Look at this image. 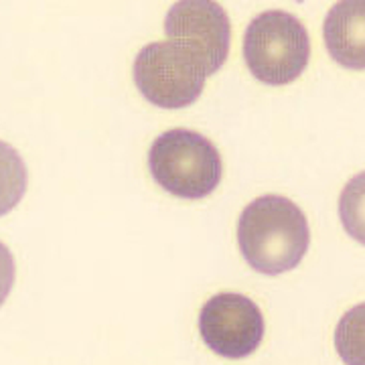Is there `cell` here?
Returning <instances> with one entry per match:
<instances>
[{"mask_svg": "<svg viewBox=\"0 0 365 365\" xmlns=\"http://www.w3.org/2000/svg\"><path fill=\"white\" fill-rule=\"evenodd\" d=\"M339 217L345 232L365 246V173L355 175L343 187L339 197Z\"/></svg>", "mask_w": 365, "mask_h": 365, "instance_id": "9", "label": "cell"}, {"mask_svg": "<svg viewBox=\"0 0 365 365\" xmlns=\"http://www.w3.org/2000/svg\"><path fill=\"white\" fill-rule=\"evenodd\" d=\"M134 83L146 102L165 110L195 104L205 88L207 69L193 49L177 41L144 45L134 59Z\"/></svg>", "mask_w": 365, "mask_h": 365, "instance_id": "4", "label": "cell"}, {"mask_svg": "<svg viewBox=\"0 0 365 365\" xmlns=\"http://www.w3.org/2000/svg\"><path fill=\"white\" fill-rule=\"evenodd\" d=\"M199 331L211 351L225 359H244L260 347L264 317L258 304L237 292H220L199 313Z\"/></svg>", "mask_w": 365, "mask_h": 365, "instance_id": "5", "label": "cell"}, {"mask_svg": "<svg viewBox=\"0 0 365 365\" xmlns=\"http://www.w3.org/2000/svg\"><path fill=\"white\" fill-rule=\"evenodd\" d=\"M153 179L179 199H203L222 181V157L203 134L185 128L163 132L148 150Z\"/></svg>", "mask_w": 365, "mask_h": 365, "instance_id": "2", "label": "cell"}, {"mask_svg": "<svg viewBox=\"0 0 365 365\" xmlns=\"http://www.w3.org/2000/svg\"><path fill=\"white\" fill-rule=\"evenodd\" d=\"M237 244L256 272L278 276L297 268L311 246L309 222L300 207L282 195H262L242 211Z\"/></svg>", "mask_w": 365, "mask_h": 365, "instance_id": "1", "label": "cell"}, {"mask_svg": "<svg viewBox=\"0 0 365 365\" xmlns=\"http://www.w3.org/2000/svg\"><path fill=\"white\" fill-rule=\"evenodd\" d=\"M165 35L193 49L207 76L220 71L230 55V16L215 0H177L165 19Z\"/></svg>", "mask_w": 365, "mask_h": 365, "instance_id": "6", "label": "cell"}, {"mask_svg": "<svg viewBox=\"0 0 365 365\" xmlns=\"http://www.w3.org/2000/svg\"><path fill=\"white\" fill-rule=\"evenodd\" d=\"M323 37L329 55L339 66L365 69V0H339L327 13Z\"/></svg>", "mask_w": 365, "mask_h": 365, "instance_id": "7", "label": "cell"}, {"mask_svg": "<svg viewBox=\"0 0 365 365\" xmlns=\"http://www.w3.org/2000/svg\"><path fill=\"white\" fill-rule=\"evenodd\" d=\"M244 59L266 86H287L300 78L311 59V39L294 14L266 11L252 19L244 35Z\"/></svg>", "mask_w": 365, "mask_h": 365, "instance_id": "3", "label": "cell"}, {"mask_svg": "<svg viewBox=\"0 0 365 365\" xmlns=\"http://www.w3.org/2000/svg\"><path fill=\"white\" fill-rule=\"evenodd\" d=\"M335 349L347 365H365V302L349 309L335 329Z\"/></svg>", "mask_w": 365, "mask_h": 365, "instance_id": "8", "label": "cell"}]
</instances>
